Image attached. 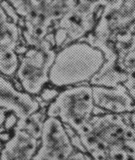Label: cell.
I'll list each match as a JSON object with an SVG mask.
<instances>
[{"mask_svg": "<svg viewBox=\"0 0 135 160\" xmlns=\"http://www.w3.org/2000/svg\"><path fill=\"white\" fill-rule=\"evenodd\" d=\"M105 63L103 52L84 41H78L58 50L50 71V82L56 88L90 82Z\"/></svg>", "mask_w": 135, "mask_h": 160, "instance_id": "6da1fadb", "label": "cell"}, {"mask_svg": "<svg viewBox=\"0 0 135 160\" xmlns=\"http://www.w3.org/2000/svg\"><path fill=\"white\" fill-rule=\"evenodd\" d=\"M54 33H50L39 46L29 47L21 53L16 77L26 93L38 95L46 83L56 58Z\"/></svg>", "mask_w": 135, "mask_h": 160, "instance_id": "7a4b0ae2", "label": "cell"}, {"mask_svg": "<svg viewBox=\"0 0 135 160\" xmlns=\"http://www.w3.org/2000/svg\"><path fill=\"white\" fill-rule=\"evenodd\" d=\"M91 85H78L62 90L46 109V117L59 119L77 133L96 115Z\"/></svg>", "mask_w": 135, "mask_h": 160, "instance_id": "3957f363", "label": "cell"}, {"mask_svg": "<svg viewBox=\"0 0 135 160\" xmlns=\"http://www.w3.org/2000/svg\"><path fill=\"white\" fill-rule=\"evenodd\" d=\"M40 144L33 160H66L76 150L64 124L53 117L45 120Z\"/></svg>", "mask_w": 135, "mask_h": 160, "instance_id": "277c9868", "label": "cell"}, {"mask_svg": "<svg viewBox=\"0 0 135 160\" xmlns=\"http://www.w3.org/2000/svg\"><path fill=\"white\" fill-rule=\"evenodd\" d=\"M104 6L100 4L92 6L78 5L58 21L56 28H62L67 33L66 46L81 41L94 31L102 13Z\"/></svg>", "mask_w": 135, "mask_h": 160, "instance_id": "5b68a950", "label": "cell"}, {"mask_svg": "<svg viewBox=\"0 0 135 160\" xmlns=\"http://www.w3.org/2000/svg\"><path fill=\"white\" fill-rule=\"evenodd\" d=\"M89 123L93 132L109 147L124 142L126 140H135V130L129 121L128 114L105 112L94 115Z\"/></svg>", "mask_w": 135, "mask_h": 160, "instance_id": "8992f818", "label": "cell"}, {"mask_svg": "<svg viewBox=\"0 0 135 160\" xmlns=\"http://www.w3.org/2000/svg\"><path fill=\"white\" fill-rule=\"evenodd\" d=\"M95 106L108 113L130 114L135 112V100L124 84L113 88L92 86Z\"/></svg>", "mask_w": 135, "mask_h": 160, "instance_id": "52a82bcc", "label": "cell"}, {"mask_svg": "<svg viewBox=\"0 0 135 160\" xmlns=\"http://www.w3.org/2000/svg\"><path fill=\"white\" fill-rule=\"evenodd\" d=\"M0 108L12 112L22 119L39 111L40 105L31 95L16 89L0 76Z\"/></svg>", "mask_w": 135, "mask_h": 160, "instance_id": "ba28073f", "label": "cell"}, {"mask_svg": "<svg viewBox=\"0 0 135 160\" xmlns=\"http://www.w3.org/2000/svg\"><path fill=\"white\" fill-rule=\"evenodd\" d=\"M36 140L24 130L14 128V134L3 147L0 160H33L39 149Z\"/></svg>", "mask_w": 135, "mask_h": 160, "instance_id": "9c48e42d", "label": "cell"}, {"mask_svg": "<svg viewBox=\"0 0 135 160\" xmlns=\"http://www.w3.org/2000/svg\"><path fill=\"white\" fill-rule=\"evenodd\" d=\"M46 115V112H45L43 111H37L25 119H18L14 128L24 130L36 140H40L44 123L47 118Z\"/></svg>", "mask_w": 135, "mask_h": 160, "instance_id": "30bf717a", "label": "cell"}, {"mask_svg": "<svg viewBox=\"0 0 135 160\" xmlns=\"http://www.w3.org/2000/svg\"><path fill=\"white\" fill-rule=\"evenodd\" d=\"M78 4V0H45L44 5L54 22L58 23L63 16L72 11Z\"/></svg>", "mask_w": 135, "mask_h": 160, "instance_id": "8fae6325", "label": "cell"}, {"mask_svg": "<svg viewBox=\"0 0 135 160\" xmlns=\"http://www.w3.org/2000/svg\"><path fill=\"white\" fill-rule=\"evenodd\" d=\"M107 160H135V140L110 145Z\"/></svg>", "mask_w": 135, "mask_h": 160, "instance_id": "7c38bea8", "label": "cell"}, {"mask_svg": "<svg viewBox=\"0 0 135 160\" xmlns=\"http://www.w3.org/2000/svg\"><path fill=\"white\" fill-rule=\"evenodd\" d=\"M21 34L16 23L8 22L0 32V51L16 50Z\"/></svg>", "mask_w": 135, "mask_h": 160, "instance_id": "4fadbf2b", "label": "cell"}, {"mask_svg": "<svg viewBox=\"0 0 135 160\" xmlns=\"http://www.w3.org/2000/svg\"><path fill=\"white\" fill-rule=\"evenodd\" d=\"M20 60L15 50L0 51V72L6 76H13L17 72Z\"/></svg>", "mask_w": 135, "mask_h": 160, "instance_id": "5bb4252c", "label": "cell"}, {"mask_svg": "<svg viewBox=\"0 0 135 160\" xmlns=\"http://www.w3.org/2000/svg\"><path fill=\"white\" fill-rule=\"evenodd\" d=\"M55 88H44V89L42 90L41 92V98L43 99V101H45L46 103H51L55 98H57V96L60 93V91Z\"/></svg>", "mask_w": 135, "mask_h": 160, "instance_id": "9a60e30c", "label": "cell"}, {"mask_svg": "<svg viewBox=\"0 0 135 160\" xmlns=\"http://www.w3.org/2000/svg\"><path fill=\"white\" fill-rule=\"evenodd\" d=\"M66 160H94L93 158L86 152L76 150Z\"/></svg>", "mask_w": 135, "mask_h": 160, "instance_id": "2e32d148", "label": "cell"}, {"mask_svg": "<svg viewBox=\"0 0 135 160\" xmlns=\"http://www.w3.org/2000/svg\"><path fill=\"white\" fill-rule=\"evenodd\" d=\"M10 21H12L11 19L6 14V12L4 10V8L2 7V5H0V32L2 31L4 27Z\"/></svg>", "mask_w": 135, "mask_h": 160, "instance_id": "e0dca14e", "label": "cell"}, {"mask_svg": "<svg viewBox=\"0 0 135 160\" xmlns=\"http://www.w3.org/2000/svg\"><path fill=\"white\" fill-rule=\"evenodd\" d=\"M97 4H100L99 0H78V5L83 6H92Z\"/></svg>", "mask_w": 135, "mask_h": 160, "instance_id": "ac0fdd59", "label": "cell"}, {"mask_svg": "<svg viewBox=\"0 0 135 160\" xmlns=\"http://www.w3.org/2000/svg\"><path fill=\"white\" fill-rule=\"evenodd\" d=\"M128 118H129V121H130L132 127L135 130V112H133L132 113L128 114Z\"/></svg>", "mask_w": 135, "mask_h": 160, "instance_id": "d6986e66", "label": "cell"}, {"mask_svg": "<svg viewBox=\"0 0 135 160\" xmlns=\"http://www.w3.org/2000/svg\"><path fill=\"white\" fill-rule=\"evenodd\" d=\"M5 115L4 113V111H3V109L0 108V128L3 126V125L5 124Z\"/></svg>", "mask_w": 135, "mask_h": 160, "instance_id": "ffe728a7", "label": "cell"}, {"mask_svg": "<svg viewBox=\"0 0 135 160\" xmlns=\"http://www.w3.org/2000/svg\"><path fill=\"white\" fill-rule=\"evenodd\" d=\"M2 149H3V146H2V143H1V140H0V154H1Z\"/></svg>", "mask_w": 135, "mask_h": 160, "instance_id": "44dd1931", "label": "cell"}, {"mask_svg": "<svg viewBox=\"0 0 135 160\" xmlns=\"http://www.w3.org/2000/svg\"><path fill=\"white\" fill-rule=\"evenodd\" d=\"M2 1H3V0H0V3H1V2H2Z\"/></svg>", "mask_w": 135, "mask_h": 160, "instance_id": "7402d4cb", "label": "cell"}]
</instances>
